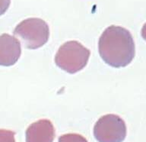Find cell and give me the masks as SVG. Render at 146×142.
<instances>
[{"label": "cell", "mask_w": 146, "mask_h": 142, "mask_svg": "<svg viewBox=\"0 0 146 142\" xmlns=\"http://www.w3.org/2000/svg\"><path fill=\"white\" fill-rule=\"evenodd\" d=\"M141 37L143 38V39L145 41H146V23H145V25H143V27L141 28Z\"/></svg>", "instance_id": "10"}, {"label": "cell", "mask_w": 146, "mask_h": 142, "mask_svg": "<svg viewBox=\"0 0 146 142\" xmlns=\"http://www.w3.org/2000/svg\"><path fill=\"white\" fill-rule=\"evenodd\" d=\"M26 142H52L56 130L51 121L40 119L32 123L26 130Z\"/></svg>", "instance_id": "6"}, {"label": "cell", "mask_w": 146, "mask_h": 142, "mask_svg": "<svg viewBox=\"0 0 146 142\" xmlns=\"http://www.w3.org/2000/svg\"><path fill=\"white\" fill-rule=\"evenodd\" d=\"M15 133L11 130L0 129V142H16Z\"/></svg>", "instance_id": "8"}, {"label": "cell", "mask_w": 146, "mask_h": 142, "mask_svg": "<svg viewBox=\"0 0 146 142\" xmlns=\"http://www.w3.org/2000/svg\"><path fill=\"white\" fill-rule=\"evenodd\" d=\"M90 55L91 51L78 41H67L59 48L55 63L59 68L73 74L86 66Z\"/></svg>", "instance_id": "2"}, {"label": "cell", "mask_w": 146, "mask_h": 142, "mask_svg": "<svg viewBox=\"0 0 146 142\" xmlns=\"http://www.w3.org/2000/svg\"><path fill=\"white\" fill-rule=\"evenodd\" d=\"M59 142H88L84 136L75 134L69 133L61 135L59 137Z\"/></svg>", "instance_id": "7"}, {"label": "cell", "mask_w": 146, "mask_h": 142, "mask_svg": "<svg viewBox=\"0 0 146 142\" xmlns=\"http://www.w3.org/2000/svg\"><path fill=\"white\" fill-rule=\"evenodd\" d=\"M126 132L125 121L114 114L100 117L94 127V135L98 142H123Z\"/></svg>", "instance_id": "4"}, {"label": "cell", "mask_w": 146, "mask_h": 142, "mask_svg": "<svg viewBox=\"0 0 146 142\" xmlns=\"http://www.w3.org/2000/svg\"><path fill=\"white\" fill-rule=\"evenodd\" d=\"M21 54L20 41L15 37L8 34L0 35V65L12 66Z\"/></svg>", "instance_id": "5"}, {"label": "cell", "mask_w": 146, "mask_h": 142, "mask_svg": "<svg viewBox=\"0 0 146 142\" xmlns=\"http://www.w3.org/2000/svg\"><path fill=\"white\" fill-rule=\"evenodd\" d=\"M100 57L110 66L125 67L135 55V46L132 34L124 27L111 25L103 32L98 42Z\"/></svg>", "instance_id": "1"}, {"label": "cell", "mask_w": 146, "mask_h": 142, "mask_svg": "<svg viewBox=\"0 0 146 142\" xmlns=\"http://www.w3.org/2000/svg\"><path fill=\"white\" fill-rule=\"evenodd\" d=\"M11 0H0V15H2L9 9Z\"/></svg>", "instance_id": "9"}, {"label": "cell", "mask_w": 146, "mask_h": 142, "mask_svg": "<svg viewBox=\"0 0 146 142\" xmlns=\"http://www.w3.org/2000/svg\"><path fill=\"white\" fill-rule=\"evenodd\" d=\"M14 34L21 38L25 48L34 50L47 42L50 38V27L41 18H29L16 26Z\"/></svg>", "instance_id": "3"}]
</instances>
